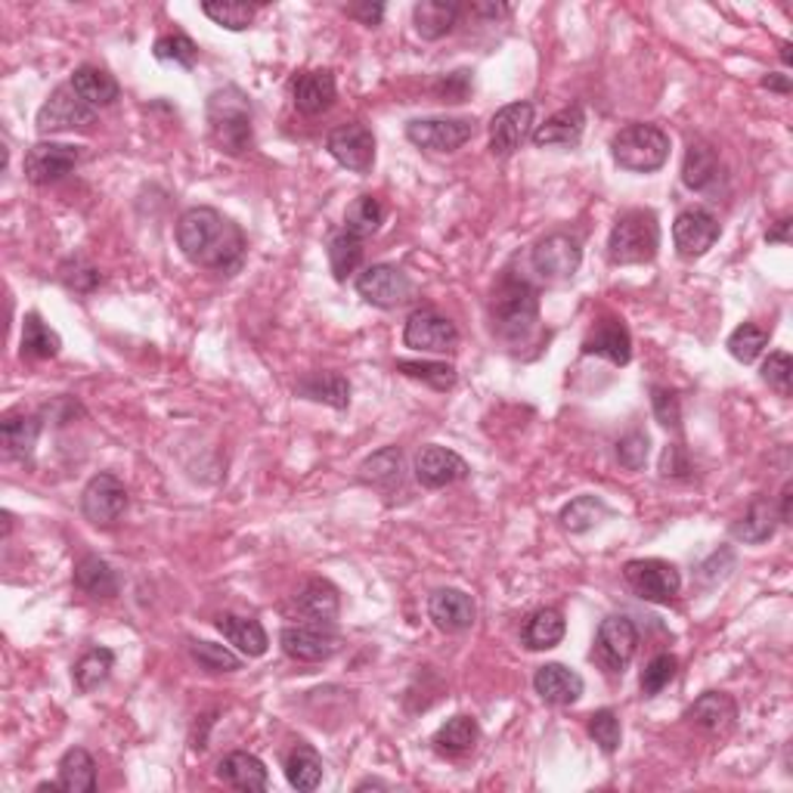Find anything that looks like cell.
<instances>
[{"label": "cell", "instance_id": "1f68e13d", "mask_svg": "<svg viewBox=\"0 0 793 793\" xmlns=\"http://www.w3.org/2000/svg\"><path fill=\"white\" fill-rule=\"evenodd\" d=\"M564 635H568V620H564L559 608H540L524 623L521 642L530 651H549V648H559L564 642Z\"/></svg>", "mask_w": 793, "mask_h": 793}, {"label": "cell", "instance_id": "603a6c76", "mask_svg": "<svg viewBox=\"0 0 793 793\" xmlns=\"http://www.w3.org/2000/svg\"><path fill=\"white\" fill-rule=\"evenodd\" d=\"M294 97V109L301 116H323L332 109L335 97H339V84H335V74L329 69H313V72H304L292 88Z\"/></svg>", "mask_w": 793, "mask_h": 793}, {"label": "cell", "instance_id": "e7e4bbea", "mask_svg": "<svg viewBox=\"0 0 793 793\" xmlns=\"http://www.w3.org/2000/svg\"><path fill=\"white\" fill-rule=\"evenodd\" d=\"M763 88L779 90V93H791V78H787V74H775V72L765 74Z\"/></svg>", "mask_w": 793, "mask_h": 793}, {"label": "cell", "instance_id": "003e7915", "mask_svg": "<svg viewBox=\"0 0 793 793\" xmlns=\"http://www.w3.org/2000/svg\"><path fill=\"white\" fill-rule=\"evenodd\" d=\"M791 50H793L791 44H781V59H784V66H791V62H793Z\"/></svg>", "mask_w": 793, "mask_h": 793}, {"label": "cell", "instance_id": "6125c7cd", "mask_svg": "<svg viewBox=\"0 0 793 793\" xmlns=\"http://www.w3.org/2000/svg\"><path fill=\"white\" fill-rule=\"evenodd\" d=\"M791 227L793 218H781V221L765 233V242H769V245H787V242H791Z\"/></svg>", "mask_w": 793, "mask_h": 793}, {"label": "cell", "instance_id": "7dc6e473", "mask_svg": "<svg viewBox=\"0 0 793 793\" xmlns=\"http://www.w3.org/2000/svg\"><path fill=\"white\" fill-rule=\"evenodd\" d=\"M396 372H403L406 379L431 384L434 391H450L455 384V369L450 363H428V360H400Z\"/></svg>", "mask_w": 793, "mask_h": 793}, {"label": "cell", "instance_id": "484cf974", "mask_svg": "<svg viewBox=\"0 0 793 793\" xmlns=\"http://www.w3.org/2000/svg\"><path fill=\"white\" fill-rule=\"evenodd\" d=\"M218 779L223 784H230L233 791L242 793H254V791H267L270 787V775H267V765L254 756V753H245V750H233L227 753L221 763H218Z\"/></svg>", "mask_w": 793, "mask_h": 793}, {"label": "cell", "instance_id": "681fc988", "mask_svg": "<svg viewBox=\"0 0 793 793\" xmlns=\"http://www.w3.org/2000/svg\"><path fill=\"white\" fill-rule=\"evenodd\" d=\"M765 344H769V332H765L763 325H756V323H741L729 335V353L735 357L737 363H753L760 353L765 351Z\"/></svg>", "mask_w": 793, "mask_h": 793}, {"label": "cell", "instance_id": "e0dca14e", "mask_svg": "<svg viewBox=\"0 0 793 793\" xmlns=\"http://www.w3.org/2000/svg\"><path fill=\"white\" fill-rule=\"evenodd\" d=\"M533 116H536V109H533V103H524V100L502 106L500 112L493 116V121H490V149H493V155L509 159V155H514L518 149L524 147V140L533 131Z\"/></svg>", "mask_w": 793, "mask_h": 793}, {"label": "cell", "instance_id": "74e56055", "mask_svg": "<svg viewBox=\"0 0 793 793\" xmlns=\"http://www.w3.org/2000/svg\"><path fill=\"white\" fill-rule=\"evenodd\" d=\"M285 779L294 791H317L323 784V760L310 744H294L285 753Z\"/></svg>", "mask_w": 793, "mask_h": 793}, {"label": "cell", "instance_id": "91938a15", "mask_svg": "<svg viewBox=\"0 0 793 793\" xmlns=\"http://www.w3.org/2000/svg\"><path fill=\"white\" fill-rule=\"evenodd\" d=\"M469 81H471V72H455L453 78H446L438 90H441L450 103H462L465 93H469Z\"/></svg>", "mask_w": 793, "mask_h": 793}, {"label": "cell", "instance_id": "d6a6232c", "mask_svg": "<svg viewBox=\"0 0 793 793\" xmlns=\"http://www.w3.org/2000/svg\"><path fill=\"white\" fill-rule=\"evenodd\" d=\"M218 632L223 639L235 645L245 658H264L270 639H267L264 626L251 618H235V614H221L218 618Z\"/></svg>", "mask_w": 793, "mask_h": 793}, {"label": "cell", "instance_id": "cb8c5ba5", "mask_svg": "<svg viewBox=\"0 0 793 793\" xmlns=\"http://www.w3.org/2000/svg\"><path fill=\"white\" fill-rule=\"evenodd\" d=\"M685 720H689L691 725L710 732V735H725V732L735 729L737 704L725 691H706V694H701V697L689 706Z\"/></svg>", "mask_w": 793, "mask_h": 793}, {"label": "cell", "instance_id": "5b68a950", "mask_svg": "<svg viewBox=\"0 0 793 793\" xmlns=\"http://www.w3.org/2000/svg\"><path fill=\"white\" fill-rule=\"evenodd\" d=\"M611 155L623 171L632 174H654L670 159V133L658 124H626L611 140Z\"/></svg>", "mask_w": 793, "mask_h": 793}, {"label": "cell", "instance_id": "83f0119b", "mask_svg": "<svg viewBox=\"0 0 793 793\" xmlns=\"http://www.w3.org/2000/svg\"><path fill=\"white\" fill-rule=\"evenodd\" d=\"M294 394L313 400V403H325L332 410H348L351 406V382L341 372H310L304 375Z\"/></svg>", "mask_w": 793, "mask_h": 793}, {"label": "cell", "instance_id": "5bb4252c", "mask_svg": "<svg viewBox=\"0 0 793 793\" xmlns=\"http://www.w3.org/2000/svg\"><path fill=\"white\" fill-rule=\"evenodd\" d=\"M403 344L422 353H446L459 344V329L438 310H415L403 325Z\"/></svg>", "mask_w": 793, "mask_h": 793}, {"label": "cell", "instance_id": "680465c9", "mask_svg": "<svg viewBox=\"0 0 793 793\" xmlns=\"http://www.w3.org/2000/svg\"><path fill=\"white\" fill-rule=\"evenodd\" d=\"M689 471H691V465H689V459H685V450H682L679 443L666 446V453H663V459H661L663 478H685Z\"/></svg>", "mask_w": 793, "mask_h": 793}, {"label": "cell", "instance_id": "ac0fdd59", "mask_svg": "<svg viewBox=\"0 0 793 793\" xmlns=\"http://www.w3.org/2000/svg\"><path fill=\"white\" fill-rule=\"evenodd\" d=\"M280 645L292 661L320 663L339 654L341 635H335L332 630H325V626L298 623V626H285V630L280 632Z\"/></svg>", "mask_w": 793, "mask_h": 793}, {"label": "cell", "instance_id": "f1b7e54d", "mask_svg": "<svg viewBox=\"0 0 793 793\" xmlns=\"http://www.w3.org/2000/svg\"><path fill=\"white\" fill-rule=\"evenodd\" d=\"M722 177V162L716 155V149L706 147V143H691L685 152V162H682V183L694 192L713 190Z\"/></svg>", "mask_w": 793, "mask_h": 793}, {"label": "cell", "instance_id": "ba28073f", "mask_svg": "<svg viewBox=\"0 0 793 793\" xmlns=\"http://www.w3.org/2000/svg\"><path fill=\"white\" fill-rule=\"evenodd\" d=\"M533 270L549 282L573 280L576 270L583 264V245L573 233H549L536 242V249L530 254Z\"/></svg>", "mask_w": 793, "mask_h": 793}, {"label": "cell", "instance_id": "e575fe53", "mask_svg": "<svg viewBox=\"0 0 793 793\" xmlns=\"http://www.w3.org/2000/svg\"><path fill=\"white\" fill-rule=\"evenodd\" d=\"M74 586L81 589L90 599H116L118 576L100 555H84L74 564Z\"/></svg>", "mask_w": 793, "mask_h": 793}, {"label": "cell", "instance_id": "3957f363", "mask_svg": "<svg viewBox=\"0 0 793 793\" xmlns=\"http://www.w3.org/2000/svg\"><path fill=\"white\" fill-rule=\"evenodd\" d=\"M658 249H661V223L658 214L645 208L623 211L608 235V261L618 267L648 264L658 258Z\"/></svg>", "mask_w": 793, "mask_h": 793}, {"label": "cell", "instance_id": "b9f144b4", "mask_svg": "<svg viewBox=\"0 0 793 793\" xmlns=\"http://www.w3.org/2000/svg\"><path fill=\"white\" fill-rule=\"evenodd\" d=\"M478 737H481L478 722L471 720V716H453V720H446L441 729L434 732V747L446 753V756H459V753L474 750Z\"/></svg>", "mask_w": 793, "mask_h": 793}, {"label": "cell", "instance_id": "ee69618b", "mask_svg": "<svg viewBox=\"0 0 793 793\" xmlns=\"http://www.w3.org/2000/svg\"><path fill=\"white\" fill-rule=\"evenodd\" d=\"M384 223V205L375 195H357L344 211V230L357 239H369L379 233Z\"/></svg>", "mask_w": 793, "mask_h": 793}, {"label": "cell", "instance_id": "d6986e66", "mask_svg": "<svg viewBox=\"0 0 793 793\" xmlns=\"http://www.w3.org/2000/svg\"><path fill=\"white\" fill-rule=\"evenodd\" d=\"M469 471V462L462 455L446 446H438V443H428L415 455V481L428 490H441L455 481H465Z\"/></svg>", "mask_w": 793, "mask_h": 793}, {"label": "cell", "instance_id": "52a82bcc", "mask_svg": "<svg viewBox=\"0 0 793 793\" xmlns=\"http://www.w3.org/2000/svg\"><path fill=\"white\" fill-rule=\"evenodd\" d=\"M623 576H626V583H630V589L639 599L654 604H670L679 595V589H682L679 568L663 559L626 561Z\"/></svg>", "mask_w": 793, "mask_h": 793}, {"label": "cell", "instance_id": "f35d334b", "mask_svg": "<svg viewBox=\"0 0 793 793\" xmlns=\"http://www.w3.org/2000/svg\"><path fill=\"white\" fill-rule=\"evenodd\" d=\"M360 481L379 490H394L403 481V453L396 446H384L379 453H372L360 465Z\"/></svg>", "mask_w": 793, "mask_h": 793}, {"label": "cell", "instance_id": "4dcf8cb0", "mask_svg": "<svg viewBox=\"0 0 793 793\" xmlns=\"http://www.w3.org/2000/svg\"><path fill=\"white\" fill-rule=\"evenodd\" d=\"M72 90L90 106V109H103V106H112L121 97V88L112 74L106 69H97V66H81L72 72Z\"/></svg>", "mask_w": 793, "mask_h": 793}, {"label": "cell", "instance_id": "8992f818", "mask_svg": "<svg viewBox=\"0 0 793 793\" xmlns=\"http://www.w3.org/2000/svg\"><path fill=\"white\" fill-rule=\"evenodd\" d=\"M97 121V109H90L78 93L72 90V84H62L57 88L47 103L38 109L34 118V128L41 137H53V133H72V131H88L90 124Z\"/></svg>", "mask_w": 793, "mask_h": 793}, {"label": "cell", "instance_id": "bcb514c9", "mask_svg": "<svg viewBox=\"0 0 793 793\" xmlns=\"http://www.w3.org/2000/svg\"><path fill=\"white\" fill-rule=\"evenodd\" d=\"M202 13L214 22V26H221V29H230V31H245L254 22V16H258V7H251V3H242V0H208V3H202Z\"/></svg>", "mask_w": 793, "mask_h": 793}, {"label": "cell", "instance_id": "30bf717a", "mask_svg": "<svg viewBox=\"0 0 793 793\" xmlns=\"http://www.w3.org/2000/svg\"><path fill=\"white\" fill-rule=\"evenodd\" d=\"M474 137L471 118H415L406 124V140L428 152H455Z\"/></svg>", "mask_w": 793, "mask_h": 793}, {"label": "cell", "instance_id": "6f0895ef", "mask_svg": "<svg viewBox=\"0 0 793 793\" xmlns=\"http://www.w3.org/2000/svg\"><path fill=\"white\" fill-rule=\"evenodd\" d=\"M72 267H74V273L69 270V267H62V282H66L69 289H74V292H90V289L100 282V273H97L93 267H84V270H81V264H78V261H74Z\"/></svg>", "mask_w": 793, "mask_h": 793}, {"label": "cell", "instance_id": "ffe728a7", "mask_svg": "<svg viewBox=\"0 0 793 793\" xmlns=\"http://www.w3.org/2000/svg\"><path fill=\"white\" fill-rule=\"evenodd\" d=\"M428 618L441 632H465L478 620V608L462 589H438L428 599Z\"/></svg>", "mask_w": 793, "mask_h": 793}, {"label": "cell", "instance_id": "8fae6325", "mask_svg": "<svg viewBox=\"0 0 793 793\" xmlns=\"http://www.w3.org/2000/svg\"><path fill=\"white\" fill-rule=\"evenodd\" d=\"M325 149L341 168H348L353 174H369L372 164H375V137L363 121L339 124L335 131L329 133Z\"/></svg>", "mask_w": 793, "mask_h": 793}, {"label": "cell", "instance_id": "9f6ffc18", "mask_svg": "<svg viewBox=\"0 0 793 793\" xmlns=\"http://www.w3.org/2000/svg\"><path fill=\"white\" fill-rule=\"evenodd\" d=\"M651 406H654V415H658V422L663 428H676L679 431V425H682V406H679L676 391L654 384L651 388Z\"/></svg>", "mask_w": 793, "mask_h": 793}, {"label": "cell", "instance_id": "277c9868", "mask_svg": "<svg viewBox=\"0 0 793 793\" xmlns=\"http://www.w3.org/2000/svg\"><path fill=\"white\" fill-rule=\"evenodd\" d=\"M211 137L227 155H242L251 147V103L239 88H221L208 97Z\"/></svg>", "mask_w": 793, "mask_h": 793}, {"label": "cell", "instance_id": "f907efd6", "mask_svg": "<svg viewBox=\"0 0 793 793\" xmlns=\"http://www.w3.org/2000/svg\"><path fill=\"white\" fill-rule=\"evenodd\" d=\"M190 654L205 673H235V670H242V661L235 658L233 651L214 645V642H192Z\"/></svg>", "mask_w": 793, "mask_h": 793}, {"label": "cell", "instance_id": "8d00e7d4", "mask_svg": "<svg viewBox=\"0 0 793 793\" xmlns=\"http://www.w3.org/2000/svg\"><path fill=\"white\" fill-rule=\"evenodd\" d=\"M775 528H779V514L772 509V502L753 500L747 512H744V518L732 524V536L741 540V543L756 545L772 540V536H775Z\"/></svg>", "mask_w": 793, "mask_h": 793}, {"label": "cell", "instance_id": "db71d44e", "mask_svg": "<svg viewBox=\"0 0 793 793\" xmlns=\"http://www.w3.org/2000/svg\"><path fill=\"white\" fill-rule=\"evenodd\" d=\"M763 382L769 384V388H775L781 396H791V382H793L791 353L784 351L769 353V360L763 363Z\"/></svg>", "mask_w": 793, "mask_h": 793}, {"label": "cell", "instance_id": "816d5d0a", "mask_svg": "<svg viewBox=\"0 0 793 793\" xmlns=\"http://www.w3.org/2000/svg\"><path fill=\"white\" fill-rule=\"evenodd\" d=\"M589 737L602 747V753H618L620 747V737H623V729H620V716L614 713V710H595L592 716H589Z\"/></svg>", "mask_w": 793, "mask_h": 793}, {"label": "cell", "instance_id": "f6af8a7d", "mask_svg": "<svg viewBox=\"0 0 793 793\" xmlns=\"http://www.w3.org/2000/svg\"><path fill=\"white\" fill-rule=\"evenodd\" d=\"M608 514L611 509L599 496H576L561 509V528L571 530V533H586V530L599 528Z\"/></svg>", "mask_w": 793, "mask_h": 793}, {"label": "cell", "instance_id": "9c48e42d", "mask_svg": "<svg viewBox=\"0 0 793 793\" xmlns=\"http://www.w3.org/2000/svg\"><path fill=\"white\" fill-rule=\"evenodd\" d=\"M81 512L90 524L97 528H112L128 512V486L118 481L116 474H93L81 493Z\"/></svg>", "mask_w": 793, "mask_h": 793}, {"label": "cell", "instance_id": "6da1fadb", "mask_svg": "<svg viewBox=\"0 0 793 793\" xmlns=\"http://www.w3.org/2000/svg\"><path fill=\"white\" fill-rule=\"evenodd\" d=\"M177 245L183 258L195 267H205L223 277H233L245 261V233L218 208H190L177 223Z\"/></svg>", "mask_w": 793, "mask_h": 793}, {"label": "cell", "instance_id": "f546056e", "mask_svg": "<svg viewBox=\"0 0 793 793\" xmlns=\"http://www.w3.org/2000/svg\"><path fill=\"white\" fill-rule=\"evenodd\" d=\"M459 22V3L453 0H419L412 7V26L425 41H441Z\"/></svg>", "mask_w": 793, "mask_h": 793}, {"label": "cell", "instance_id": "7a4b0ae2", "mask_svg": "<svg viewBox=\"0 0 793 793\" xmlns=\"http://www.w3.org/2000/svg\"><path fill=\"white\" fill-rule=\"evenodd\" d=\"M540 320V294L521 277H502L490 298V323L502 341H524Z\"/></svg>", "mask_w": 793, "mask_h": 793}, {"label": "cell", "instance_id": "44dd1931", "mask_svg": "<svg viewBox=\"0 0 793 793\" xmlns=\"http://www.w3.org/2000/svg\"><path fill=\"white\" fill-rule=\"evenodd\" d=\"M294 614L310 623V626H332V620L339 618L341 599L339 589L329 580H308L294 595Z\"/></svg>", "mask_w": 793, "mask_h": 793}, {"label": "cell", "instance_id": "836d02e7", "mask_svg": "<svg viewBox=\"0 0 793 793\" xmlns=\"http://www.w3.org/2000/svg\"><path fill=\"white\" fill-rule=\"evenodd\" d=\"M41 438V419L38 415H7L0 422V441L7 446V455L19 462H29Z\"/></svg>", "mask_w": 793, "mask_h": 793}, {"label": "cell", "instance_id": "7402d4cb", "mask_svg": "<svg viewBox=\"0 0 793 793\" xmlns=\"http://www.w3.org/2000/svg\"><path fill=\"white\" fill-rule=\"evenodd\" d=\"M533 689H536V694L543 697L545 704L571 706L583 697L586 682H583V676L576 670L564 666V663H545L533 676Z\"/></svg>", "mask_w": 793, "mask_h": 793}, {"label": "cell", "instance_id": "d4e9b609", "mask_svg": "<svg viewBox=\"0 0 793 793\" xmlns=\"http://www.w3.org/2000/svg\"><path fill=\"white\" fill-rule=\"evenodd\" d=\"M583 131H586L583 106H568V109L545 118V124L533 131V143L540 149H571L583 140Z\"/></svg>", "mask_w": 793, "mask_h": 793}, {"label": "cell", "instance_id": "4316f807", "mask_svg": "<svg viewBox=\"0 0 793 793\" xmlns=\"http://www.w3.org/2000/svg\"><path fill=\"white\" fill-rule=\"evenodd\" d=\"M583 353L611 360L614 367H626L632 360L630 329L620 323V320H602V323L589 332V339L583 341Z\"/></svg>", "mask_w": 793, "mask_h": 793}, {"label": "cell", "instance_id": "be15d7a7", "mask_svg": "<svg viewBox=\"0 0 793 793\" xmlns=\"http://www.w3.org/2000/svg\"><path fill=\"white\" fill-rule=\"evenodd\" d=\"M474 13L490 16V19H502V16L512 13V7H505V3H474Z\"/></svg>", "mask_w": 793, "mask_h": 793}, {"label": "cell", "instance_id": "ab89813d", "mask_svg": "<svg viewBox=\"0 0 793 793\" xmlns=\"http://www.w3.org/2000/svg\"><path fill=\"white\" fill-rule=\"evenodd\" d=\"M112 670H116V654L109 648H90L88 654H81V661L74 663V689L81 691V694H90V691L106 685V679L112 676Z\"/></svg>", "mask_w": 793, "mask_h": 793}, {"label": "cell", "instance_id": "60d3db41", "mask_svg": "<svg viewBox=\"0 0 793 793\" xmlns=\"http://www.w3.org/2000/svg\"><path fill=\"white\" fill-rule=\"evenodd\" d=\"M325 254H329V267H332L335 280L348 282V277H353L363 264V239H357L348 230L332 233Z\"/></svg>", "mask_w": 793, "mask_h": 793}, {"label": "cell", "instance_id": "03108f58", "mask_svg": "<svg viewBox=\"0 0 793 793\" xmlns=\"http://www.w3.org/2000/svg\"><path fill=\"white\" fill-rule=\"evenodd\" d=\"M367 787H388V784L379 779H367V781H360V784H357V791H367Z\"/></svg>", "mask_w": 793, "mask_h": 793}, {"label": "cell", "instance_id": "c3c4849f", "mask_svg": "<svg viewBox=\"0 0 793 793\" xmlns=\"http://www.w3.org/2000/svg\"><path fill=\"white\" fill-rule=\"evenodd\" d=\"M152 53L159 62H168L177 69H192L199 62V47L187 34H162L152 47Z\"/></svg>", "mask_w": 793, "mask_h": 793}, {"label": "cell", "instance_id": "7bdbcfd3", "mask_svg": "<svg viewBox=\"0 0 793 793\" xmlns=\"http://www.w3.org/2000/svg\"><path fill=\"white\" fill-rule=\"evenodd\" d=\"M59 348H62V341H59L57 332L38 313H26V323H22V357H29V360H53Z\"/></svg>", "mask_w": 793, "mask_h": 793}, {"label": "cell", "instance_id": "94428289", "mask_svg": "<svg viewBox=\"0 0 793 793\" xmlns=\"http://www.w3.org/2000/svg\"><path fill=\"white\" fill-rule=\"evenodd\" d=\"M348 16L360 19L363 26H379L384 16V3H357V7H348Z\"/></svg>", "mask_w": 793, "mask_h": 793}, {"label": "cell", "instance_id": "2e32d148", "mask_svg": "<svg viewBox=\"0 0 793 793\" xmlns=\"http://www.w3.org/2000/svg\"><path fill=\"white\" fill-rule=\"evenodd\" d=\"M720 221L704 211V208H685L673 223V245H676L679 258L694 261V258H704L706 251L716 245L720 239Z\"/></svg>", "mask_w": 793, "mask_h": 793}, {"label": "cell", "instance_id": "7c38bea8", "mask_svg": "<svg viewBox=\"0 0 793 793\" xmlns=\"http://www.w3.org/2000/svg\"><path fill=\"white\" fill-rule=\"evenodd\" d=\"M639 645V630L626 614H611L602 620V626L595 632V661L602 663L608 673H623L626 663L632 661Z\"/></svg>", "mask_w": 793, "mask_h": 793}, {"label": "cell", "instance_id": "11a10c76", "mask_svg": "<svg viewBox=\"0 0 793 793\" xmlns=\"http://www.w3.org/2000/svg\"><path fill=\"white\" fill-rule=\"evenodd\" d=\"M648 450H651V438L645 431H630L626 438H620L618 443V459L623 469L639 471L645 469L648 462Z\"/></svg>", "mask_w": 793, "mask_h": 793}, {"label": "cell", "instance_id": "4fadbf2b", "mask_svg": "<svg viewBox=\"0 0 793 793\" xmlns=\"http://www.w3.org/2000/svg\"><path fill=\"white\" fill-rule=\"evenodd\" d=\"M357 292L372 308H400L412 294V280L394 264H372L357 277Z\"/></svg>", "mask_w": 793, "mask_h": 793}, {"label": "cell", "instance_id": "d590c367", "mask_svg": "<svg viewBox=\"0 0 793 793\" xmlns=\"http://www.w3.org/2000/svg\"><path fill=\"white\" fill-rule=\"evenodd\" d=\"M59 791L93 793L97 791V763L84 747H72L59 760Z\"/></svg>", "mask_w": 793, "mask_h": 793}, {"label": "cell", "instance_id": "9a60e30c", "mask_svg": "<svg viewBox=\"0 0 793 793\" xmlns=\"http://www.w3.org/2000/svg\"><path fill=\"white\" fill-rule=\"evenodd\" d=\"M81 162V147L72 143H53V140H41L26 152V177L34 187H50L66 174H72L74 164Z\"/></svg>", "mask_w": 793, "mask_h": 793}, {"label": "cell", "instance_id": "f5cc1de1", "mask_svg": "<svg viewBox=\"0 0 793 793\" xmlns=\"http://www.w3.org/2000/svg\"><path fill=\"white\" fill-rule=\"evenodd\" d=\"M676 670H679V661L673 658V654H658V658H651L645 670H642V694H645V697L661 694V691L676 679Z\"/></svg>", "mask_w": 793, "mask_h": 793}]
</instances>
